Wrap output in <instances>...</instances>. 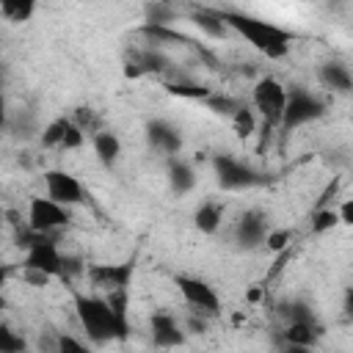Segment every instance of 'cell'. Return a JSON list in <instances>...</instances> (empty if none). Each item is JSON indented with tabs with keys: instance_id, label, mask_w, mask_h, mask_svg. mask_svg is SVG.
I'll use <instances>...</instances> for the list:
<instances>
[{
	"instance_id": "4dcf8cb0",
	"label": "cell",
	"mask_w": 353,
	"mask_h": 353,
	"mask_svg": "<svg viewBox=\"0 0 353 353\" xmlns=\"http://www.w3.org/2000/svg\"><path fill=\"white\" fill-rule=\"evenodd\" d=\"M207 320H210L207 314L190 309V314L185 317V331H190V334H207Z\"/></svg>"
},
{
	"instance_id": "44dd1931",
	"label": "cell",
	"mask_w": 353,
	"mask_h": 353,
	"mask_svg": "<svg viewBox=\"0 0 353 353\" xmlns=\"http://www.w3.org/2000/svg\"><path fill=\"white\" fill-rule=\"evenodd\" d=\"M36 11L33 0H0V17L6 22H28Z\"/></svg>"
},
{
	"instance_id": "9c48e42d",
	"label": "cell",
	"mask_w": 353,
	"mask_h": 353,
	"mask_svg": "<svg viewBox=\"0 0 353 353\" xmlns=\"http://www.w3.org/2000/svg\"><path fill=\"white\" fill-rule=\"evenodd\" d=\"M44 190H47V199H52L63 207H77L85 201V188L80 185L77 176H72L63 168L44 171Z\"/></svg>"
},
{
	"instance_id": "603a6c76",
	"label": "cell",
	"mask_w": 353,
	"mask_h": 353,
	"mask_svg": "<svg viewBox=\"0 0 353 353\" xmlns=\"http://www.w3.org/2000/svg\"><path fill=\"white\" fill-rule=\"evenodd\" d=\"M204 105H207L212 113L232 119V116H234L245 102H240V99H234V97H229V94H218V91H212V94L204 99Z\"/></svg>"
},
{
	"instance_id": "83f0119b",
	"label": "cell",
	"mask_w": 353,
	"mask_h": 353,
	"mask_svg": "<svg viewBox=\"0 0 353 353\" xmlns=\"http://www.w3.org/2000/svg\"><path fill=\"white\" fill-rule=\"evenodd\" d=\"M290 243H292V232L290 229H270L268 237H265V248L268 251H276V254L287 251Z\"/></svg>"
},
{
	"instance_id": "836d02e7",
	"label": "cell",
	"mask_w": 353,
	"mask_h": 353,
	"mask_svg": "<svg viewBox=\"0 0 353 353\" xmlns=\"http://www.w3.org/2000/svg\"><path fill=\"white\" fill-rule=\"evenodd\" d=\"M339 221L347 223V226H353V199H345L339 204Z\"/></svg>"
},
{
	"instance_id": "e0dca14e",
	"label": "cell",
	"mask_w": 353,
	"mask_h": 353,
	"mask_svg": "<svg viewBox=\"0 0 353 353\" xmlns=\"http://www.w3.org/2000/svg\"><path fill=\"white\" fill-rule=\"evenodd\" d=\"M91 146H94L97 160H99L105 168H113V165L119 163V157H121V141H119V135H116L113 130L97 132V135L91 138Z\"/></svg>"
},
{
	"instance_id": "30bf717a",
	"label": "cell",
	"mask_w": 353,
	"mask_h": 353,
	"mask_svg": "<svg viewBox=\"0 0 353 353\" xmlns=\"http://www.w3.org/2000/svg\"><path fill=\"white\" fill-rule=\"evenodd\" d=\"M149 339H152L154 347L171 350V347H182L188 342V331H185V325L171 312L157 309L149 317Z\"/></svg>"
},
{
	"instance_id": "8fae6325",
	"label": "cell",
	"mask_w": 353,
	"mask_h": 353,
	"mask_svg": "<svg viewBox=\"0 0 353 353\" xmlns=\"http://www.w3.org/2000/svg\"><path fill=\"white\" fill-rule=\"evenodd\" d=\"M85 143V132L72 121V116H55L41 130V146L44 149H80Z\"/></svg>"
},
{
	"instance_id": "5b68a950",
	"label": "cell",
	"mask_w": 353,
	"mask_h": 353,
	"mask_svg": "<svg viewBox=\"0 0 353 353\" xmlns=\"http://www.w3.org/2000/svg\"><path fill=\"white\" fill-rule=\"evenodd\" d=\"M174 287L179 290L182 301L193 309V312H201L207 317H218L223 303H221V295L215 292L212 284H207L204 279L199 276H188V273H174Z\"/></svg>"
},
{
	"instance_id": "ba28073f",
	"label": "cell",
	"mask_w": 353,
	"mask_h": 353,
	"mask_svg": "<svg viewBox=\"0 0 353 353\" xmlns=\"http://www.w3.org/2000/svg\"><path fill=\"white\" fill-rule=\"evenodd\" d=\"M25 223L33 232L52 234L55 229H63V226L72 223V212H69V207H63V204H58V201H52L47 196H30Z\"/></svg>"
},
{
	"instance_id": "277c9868",
	"label": "cell",
	"mask_w": 353,
	"mask_h": 353,
	"mask_svg": "<svg viewBox=\"0 0 353 353\" xmlns=\"http://www.w3.org/2000/svg\"><path fill=\"white\" fill-rule=\"evenodd\" d=\"M320 116H325V99L317 97L314 91L303 88V85H290L287 88V108L281 116V135H290L292 130L317 121Z\"/></svg>"
},
{
	"instance_id": "ffe728a7",
	"label": "cell",
	"mask_w": 353,
	"mask_h": 353,
	"mask_svg": "<svg viewBox=\"0 0 353 353\" xmlns=\"http://www.w3.org/2000/svg\"><path fill=\"white\" fill-rule=\"evenodd\" d=\"M342 221H339V210L334 207H312L309 212V229L312 234H325L331 229H336Z\"/></svg>"
},
{
	"instance_id": "e575fe53",
	"label": "cell",
	"mask_w": 353,
	"mask_h": 353,
	"mask_svg": "<svg viewBox=\"0 0 353 353\" xmlns=\"http://www.w3.org/2000/svg\"><path fill=\"white\" fill-rule=\"evenodd\" d=\"M279 353H314V350H312V347H298V345H287V342H281Z\"/></svg>"
},
{
	"instance_id": "ac0fdd59",
	"label": "cell",
	"mask_w": 353,
	"mask_h": 353,
	"mask_svg": "<svg viewBox=\"0 0 353 353\" xmlns=\"http://www.w3.org/2000/svg\"><path fill=\"white\" fill-rule=\"evenodd\" d=\"M223 223V204L215 201V199H207L196 207L193 212V226L201 232V234H215Z\"/></svg>"
},
{
	"instance_id": "52a82bcc",
	"label": "cell",
	"mask_w": 353,
	"mask_h": 353,
	"mask_svg": "<svg viewBox=\"0 0 353 353\" xmlns=\"http://www.w3.org/2000/svg\"><path fill=\"white\" fill-rule=\"evenodd\" d=\"M132 276H135V256L113 265H85V279L99 295L127 292Z\"/></svg>"
},
{
	"instance_id": "7402d4cb",
	"label": "cell",
	"mask_w": 353,
	"mask_h": 353,
	"mask_svg": "<svg viewBox=\"0 0 353 353\" xmlns=\"http://www.w3.org/2000/svg\"><path fill=\"white\" fill-rule=\"evenodd\" d=\"M279 314L284 317V325H290V323H314L317 320V314L312 312V306L306 301H284L279 306Z\"/></svg>"
},
{
	"instance_id": "8992f818",
	"label": "cell",
	"mask_w": 353,
	"mask_h": 353,
	"mask_svg": "<svg viewBox=\"0 0 353 353\" xmlns=\"http://www.w3.org/2000/svg\"><path fill=\"white\" fill-rule=\"evenodd\" d=\"M212 171H215V182L221 190H248L254 185L262 182L259 171H254L248 163L237 160L234 154H212Z\"/></svg>"
},
{
	"instance_id": "d6986e66",
	"label": "cell",
	"mask_w": 353,
	"mask_h": 353,
	"mask_svg": "<svg viewBox=\"0 0 353 353\" xmlns=\"http://www.w3.org/2000/svg\"><path fill=\"white\" fill-rule=\"evenodd\" d=\"M165 91L174 94V97H182V99H196V102H204L212 94V88H207L201 83H193L188 77H176V80L165 83Z\"/></svg>"
},
{
	"instance_id": "d6a6232c",
	"label": "cell",
	"mask_w": 353,
	"mask_h": 353,
	"mask_svg": "<svg viewBox=\"0 0 353 353\" xmlns=\"http://www.w3.org/2000/svg\"><path fill=\"white\" fill-rule=\"evenodd\" d=\"M342 317L347 323H353V287H345V292H342Z\"/></svg>"
},
{
	"instance_id": "1f68e13d",
	"label": "cell",
	"mask_w": 353,
	"mask_h": 353,
	"mask_svg": "<svg viewBox=\"0 0 353 353\" xmlns=\"http://www.w3.org/2000/svg\"><path fill=\"white\" fill-rule=\"evenodd\" d=\"M22 279H25L30 287H47V284L52 281V276L41 273V270H28V268H22Z\"/></svg>"
},
{
	"instance_id": "7c38bea8",
	"label": "cell",
	"mask_w": 353,
	"mask_h": 353,
	"mask_svg": "<svg viewBox=\"0 0 353 353\" xmlns=\"http://www.w3.org/2000/svg\"><path fill=\"white\" fill-rule=\"evenodd\" d=\"M270 221H268V212L265 210H245L237 223H234V240L240 248H256V245H265V237L270 232Z\"/></svg>"
},
{
	"instance_id": "f1b7e54d",
	"label": "cell",
	"mask_w": 353,
	"mask_h": 353,
	"mask_svg": "<svg viewBox=\"0 0 353 353\" xmlns=\"http://www.w3.org/2000/svg\"><path fill=\"white\" fill-rule=\"evenodd\" d=\"M168 22H174V8L171 6H163V3H157V6H146V25H168Z\"/></svg>"
},
{
	"instance_id": "d4e9b609",
	"label": "cell",
	"mask_w": 353,
	"mask_h": 353,
	"mask_svg": "<svg viewBox=\"0 0 353 353\" xmlns=\"http://www.w3.org/2000/svg\"><path fill=\"white\" fill-rule=\"evenodd\" d=\"M193 19H196V25L201 28V30H207L210 36H215V39H221V36H226L229 33V28L218 19V14L212 11V8H199L196 14H193Z\"/></svg>"
},
{
	"instance_id": "4fadbf2b",
	"label": "cell",
	"mask_w": 353,
	"mask_h": 353,
	"mask_svg": "<svg viewBox=\"0 0 353 353\" xmlns=\"http://www.w3.org/2000/svg\"><path fill=\"white\" fill-rule=\"evenodd\" d=\"M146 141L154 152L160 154H168V157H176L182 152V135L174 124L163 121V119H154L146 124Z\"/></svg>"
},
{
	"instance_id": "484cf974",
	"label": "cell",
	"mask_w": 353,
	"mask_h": 353,
	"mask_svg": "<svg viewBox=\"0 0 353 353\" xmlns=\"http://www.w3.org/2000/svg\"><path fill=\"white\" fill-rule=\"evenodd\" d=\"M0 353H28V339L17 334L8 323L0 325Z\"/></svg>"
},
{
	"instance_id": "7a4b0ae2",
	"label": "cell",
	"mask_w": 353,
	"mask_h": 353,
	"mask_svg": "<svg viewBox=\"0 0 353 353\" xmlns=\"http://www.w3.org/2000/svg\"><path fill=\"white\" fill-rule=\"evenodd\" d=\"M218 14V19L234 30L237 36H243L254 50H259L265 58L270 61H279L290 52V44L295 39L292 30L276 25V22H268V19H259V17H251L245 11H237V8H212Z\"/></svg>"
},
{
	"instance_id": "f546056e",
	"label": "cell",
	"mask_w": 353,
	"mask_h": 353,
	"mask_svg": "<svg viewBox=\"0 0 353 353\" xmlns=\"http://www.w3.org/2000/svg\"><path fill=\"white\" fill-rule=\"evenodd\" d=\"M55 353H91V350H88L77 336H72V334H61V331H58Z\"/></svg>"
},
{
	"instance_id": "3957f363",
	"label": "cell",
	"mask_w": 353,
	"mask_h": 353,
	"mask_svg": "<svg viewBox=\"0 0 353 353\" xmlns=\"http://www.w3.org/2000/svg\"><path fill=\"white\" fill-rule=\"evenodd\" d=\"M251 102H254V110L262 119V143H265L270 130L281 127V116H284V108H287V88L276 77H259L254 83Z\"/></svg>"
},
{
	"instance_id": "9a60e30c",
	"label": "cell",
	"mask_w": 353,
	"mask_h": 353,
	"mask_svg": "<svg viewBox=\"0 0 353 353\" xmlns=\"http://www.w3.org/2000/svg\"><path fill=\"white\" fill-rule=\"evenodd\" d=\"M320 336H323L320 320H314V323H290L281 331V342L298 345V347H312V350L320 345Z\"/></svg>"
},
{
	"instance_id": "4316f807",
	"label": "cell",
	"mask_w": 353,
	"mask_h": 353,
	"mask_svg": "<svg viewBox=\"0 0 353 353\" xmlns=\"http://www.w3.org/2000/svg\"><path fill=\"white\" fill-rule=\"evenodd\" d=\"M72 121L85 132V135H97V132H102V127H99V116L91 110V108H74V113H72Z\"/></svg>"
},
{
	"instance_id": "2e32d148",
	"label": "cell",
	"mask_w": 353,
	"mask_h": 353,
	"mask_svg": "<svg viewBox=\"0 0 353 353\" xmlns=\"http://www.w3.org/2000/svg\"><path fill=\"white\" fill-rule=\"evenodd\" d=\"M168 185L176 196H185L196 188V171L193 163H188L185 157H168Z\"/></svg>"
},
{
	"instance_id": "5bb4252c",
	"label": "cell",
	"mask_w": 353,
	"mask_h": 353,
	"mask_svg": "<svg viewBox=\"0 0 353 353\" xmlns=\"http://www.w3.org/2000/svg\"><path fill=\"white\" fill-rule=\"evenodd\" d=\"M317 80L331 94H350L353 91V72L339 61H325L317 66Z\"/></svg>"
},
{
	"instance_id": "6da1fadb",
	"label": "cell",
	"mask_w": 353,
	"mask_h": 353,
	"mask_svg": "<svg viewBox=\"0 0 353 353\" xmlns=\"http://www.w3.org/2000/svg\"><path fill=\"white\" fill-rule=\"evenodd\" d=\"M74 301V312L80 320L83 334L88 336V342L94 345H108V342H124L130 336V320L121 317L105 295L99 292H72Z\"/></svg>"
},
{
	"instance_id": "cb8c5ba5",
	"label": "cell",
	"mask_w": 353,
	"mask_h": 353,
	"mask_svg": "<svg viewBox=\"0 0 353 353\" xmlns=\"http://www.w3.org/2000/svg\"><path fill=\"white\" fill-rule=\"evenodd\" d=\"M229 121H232L234 135L245 141V138H251V135H254V130H256V110H251L248 105H243V108H240Z\"/></svg>"
}]
</instances>
